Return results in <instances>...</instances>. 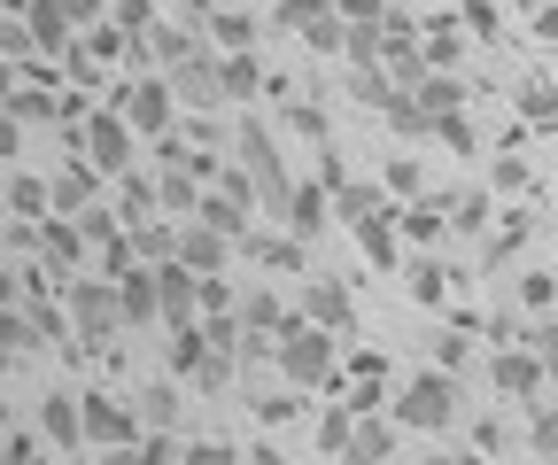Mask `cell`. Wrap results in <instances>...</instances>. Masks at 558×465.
I'll use <instances>...</instances> for the list:
<instances>
[{"mask_svg":"<svg viewBox=\"0 0 558 465\" xmlns=\"http://www.w3.org/2000/svg\"><path fill=\"white\" fill-rule=\"evenodd\" d=\"M341 86H349V101H365V109H388L396 101L388 62H341Z\"/></svg>","mask_w":558,"mask_h":465,"instance_id":"obj_18","label":"cell"},{"mask_svg":"<svg viewBox=\"0 0 558 465\" xmlns=\"http://www.w3.org/2000/svg\"><path fill=\"white\" fill-rule=\"evenodd\" d=\"M171 419H179V388H171V380H148V388H140V427L163 435Z\"/></svg>","mask_w":558,"mask_h":465,"instance_id":"obj_30","label":"cell"},{"mask_svg":"<svg viewBox=\"0 0 558 465\" xmlns=\"http://www.w3.org/2000/svg\"><path fill=\"white\" fill-rule=\"evenodd\" d=\"M396 233H403V241H442V233H450V203H411V210H396Z\"/></svg>","mask_w":558,"mask_h":465,"instance_id":"obj_24","label":"cell"},{"mask_svg":"<svg viewBox=\"0 0 558 465\" xmlns=\"http://www.w3.org/2000/svg\"><path fill=\"white\" fill-rule=\"evenodd\" d=\"M248 465H279V450H271V442H256V450H248Z\"/></svg>","mask_w":558,"mask_h":465,"instance_id":"obj_57","label":"cell"},{"mask_svg":"<svg viewBox=\"0 0 558 465\" xmlns=\"http://www.w3.org/2000/svg\"><path fill=\"white\" fill-rule=\"evenodd\" d=\"M9 210H24V218L39 225V210H47V186H39V179H16V186H9Z\"/></svg>","mask_w":558,"mask_h":465,"instance_id":"obj_47","label":"cell"},{"mask_svg":"<svg viewBox=\"0 0 558 465\" xmlns=\"http://www.w3.org/2000/svg\"><path fill=\"white\" fill-rule=\"evenodd\" d=\"M396 419H357V427H349V442H341V465H388L396 457Z\"/></svg>","mask_w":558,"mask_h":465,"instance_id":"obj_15","label":"cell"},{"mask_svg":"<svg viewBox=\"0 0 558 465\" xmlns=\"http://www.w3.org/2000/svg\"><path fill=\"white\" fill-rule=\"evenodd\" d=\"M218 71H226V101H248L256 86H271L256 54H218Z\"/></svg>","mask_w":558,"mask_h":465,"instance_id":"obj_29","label":"cell"},{"mask_svg":"<svg viewBox=\"0 0 558 465\" xmlns=\"http://www.w3.org/2000/svg\"><path fill=\"white\" fill-rule=\"evenodd\" d=\"M458 32H465V16H442V24H427V39H418L427 71H458Z\"/></svg>","mask_w":558,"mask_h":465,"instance_id":"obj_25","label":"cell"},{"mask_svg":"<svg viewBox=\"0 0 558 465\" xmlns=\"http://www.w3.org/2000/svg\"><path fill=\"white\" fill-rule=\"evenodd\" d=\"M179 450H186V442L156 435V442H140V450H132V457H117V465H179Z\"/></svg>","mask_w":558,"mask_h":465,"instance_id":"obj_46","label":"cell"},{"mask_svg":"<svg viewBox=\"0 0 558 465\" xmlns=\"http://www.w3.org/2000/svg\"><path fill=\"white\" fill-rule=\"evenodd\" d=\"M271 357H279V380H288V388H326L333 365H341L333 334H318V326H288V334L271 342Z\"/></svg>","mask_w":558,"mask_h":465,"instance_id":"obj_4","label":"cell"},{"mask_svg":"<svg viewBox=\"0 0 558 465\" xmlns=\"http://www.w3.org/2000/svg\"><path fill=\"white\" fill-rule=\"evenodd\" d=\"M233 318H241V334H256V342H271V334H288V326H303L288 303H279V287H248Z\"/></svg>","mask_w":558,"mask_h":465,"instance_id":"obj_12","label":"cell"},{"mask_svg":"<svg viewBox=\"0 0 558 465\" xmlns=\"http://www.w3.org/2000/svg\"><path fill=\"white\" fill-rule=\"evenodd\" d=\"M527 350H535V357H543V372L558 380V318H535V326H527Z\"/></svg>","mask_w":558,"mask_h":465,"instance_id":"obj_43","label":"cell"},{"mask_svg":"<svg viewBox=\"0 0 558 465\" xmlns=\"http://www.w3.org/2000/svg\"><path fill=\"white\" fill-rule=\"evenodd\" d=\"M435 140H442V148H458V156H473V148H481V132H473V117H465V109H450V117H435Z\"/></svg>","mask_w":558,"mask_h":465,"instance_id":"obj_36","label":"cell"},{"mask_svg":"<svg viewBox=\"0 0 558 465\" xmlns=\"http://www.w3.org/2000/svg\"><path fill=\"white\" fill-rule=\"evenodd\" d=\"M0 210H9V194H0Z\"/></svg>","mask_w":558,"mask_h":465,"instance_id":"obj_63","label":"cell"},{"mask_svg":"<svg viewBox=\"0 0 558 465\" xmlns=\"http://www.w3.org/2000/svg\"><path fill=\"white\" fill-rule=\"evenodd\" d=\"M465 32H481V39L497 32V16H488V0H465Z\"/></svg>","mask_w":558,"mask_h":465,"instance_id":"obj_54","label":"cell"},{"mask_svg":"<svg viewBox=\"0 0 558 465\" xmlns=\"http://www.w3.org/2000/svg\"><path fill=\"white\" fill-rule=\"evenodd\" d=\"M418 109H427V117H450V109H465V86H458L450 71H435L427 86H418Z\"/></svg>","mask_w":558,"mask_h":465,"instance_id":"obj_32","label":"cell"},{"mask_svg":"<svg viewBox=\"0 0 558 465\" xmlns=\"http://www.w3.org/2000/svg\"><path fill=\"white\" fill-rule=\"evenodd\" d=\"M32 342H39V318H32V310H0V350L16 357V350H32Z\"/></svg>","mask_w":558,"mask_h":465,"instance_id":"obj_37","label":"cell"},{"mask_svg":"<svg viewBox=\"0 0 558 465\" xmlns=\"http://www.w3.org/2000/svg\"><path fill=\"white\" fill-rule=\"evenodd\" d=\"M124 210H132V218L156 210V179H132V171H124Z\"/></svg>","mask_w":558,"mask_h":465,"instance_id":"obj_51","label":"cell"},{"mask_svg":"<svg viewBox=\"0 0 558 465\" xmlns=\"http://www.w3.org/2000/svg\"><path fill=\"white\" fill-rule=\"evenodd\" d=\"M248 54L256 47V16H241V9H226V16H209V54Z\"/></svg>","mask_w":558,"mask_h":465,"instance_id":"obj_26","label":"cell"},{"mask_svg":"<svg viewBox=\"0 0 558 465\" xmlns=\"http://www.w3.org/2000/svg\"><path fill=\"white\" fill-rule=\"evenodd\" d=\"M39 248L54 264H78V225H39Z\"/></svg>","mask_w":558,"mask_h":465,"instance_id":"obj_44","label":"cell"},{"mask_svg":"<svg viewBox=\"0 0 558 465\" xmlns=\"http://www.w3.org/2000/svg\"><path fill=\"white\" fill-rule=\"evenodd\" d=\"M117 303H124V326L140 334V326H163V295H156V272L148 264H132V272L117 280Z\"/></svg>","mask_w":558,"mask_h":465,"instance_id":"obj_13","label":"cell"},{"mask_svg":"<svg viewBox=\"0 0 558 465\" xmlns=\"http://www.w3.org/2000/svg\"><path fill=\"white\" fill-rule=\"evenodd\" d=\"M78 404H86V442L94 450H124L140 435V412H124L117 395H78Z\"/></svg>","mask_w":558,"mask_h":465,"instance_id":"obj_11","label":"cell"},{"mask_svg":"<svg viewBox=\"0 0 558 465\" xmlns=\"http://www.w3.org/2000/svg\"><path fill=\"white\" fill-rule=\"evenodd\" d=\"M450 225H458V233H481V225H488V194H458V203H450Z\"/></svg>","mask_w":558,"mask_h":465,"instance_id":"obj_45","label":"cell"},{"mask_svg":"<svg viewBox=\"0 0 558 465\" xmlns=\"http://www.w3.org/2000/svg\"><path fill=\"white\" fill-rule=\"evenodd\" d=\"M0 310H16V272H0Z\"/></svg>","mask_w":558,"mask_h":465,"instance_id":"obj_56","label":"cell"},{"mask_svg":"<svg viewBox=\"0 0 558 465\" xmlns=\"http://www.w3.org/2000/svg\"><path fill=\"white\" fill-rule=\"evenodd\" d=\"M357 248L380 264V272H396V264H403V241H396V210H380V218H365L357 225Z\"/></svg>","mask_w":558,"mask_h":465,"instance_id":"obj_22","label":"cell"},{"mask_svg":"<svg viewBox=\"0 0 558 465\" xmlns=\"http://www.w3.org/2000/svg\"><path fill=\"white\" fill-rule=\"evenodd\" d=\"M179 465H241V450H233L226 435H209V442H186V450H179Z\"/></svg>","mask_w":558,"mask_h":465,"instance_id":"obj_38","label":"cell"},{"mask_svg":"<svg viewBox=\"0 0 558 465\" xmlns=\"http://www.w3.org/2000/svg\"><path fill=\"white\" fill-rule=\"evenodd\" d=\"M9 117H16V124H54L62 101H54V86H16V94H9Z\"/></svg>","mask_w":558,"mask_h":465,"instance_id":"obj_28","label":"cell"},{"mask_svg":"<svg viewBox=\"0 0 558 465\" xmlns=\"http://www.w3.org/2000/svg\"><path fill=\"white\" fill-rule=\"evenodd\" d=\"M156 16V0H117V32H148Z\"/></svg>","mask_w":558,"mask_h":465,"instance_id":"obj_49","label":"cell"},{"mask_svg":"<svg viewBox=\"0 0 558 465\" xmlns=\"http://www.w3.org/2000/svg\"><path fill=\"white\" fill-rule=\"evenodd\" d=\"M527 450L558 465V404H535V419H527Z\"/></svg>","mask_w":558,"mask_h":465,"instance_id":"obj_35","label":"cell"},{"mask_svg":"<svg viewBox=\"0 0 558 465\" xmlns=\"http://www.w3.org/2000/svg\"><path fill=\"white\" fill-rule=\"evenodd\" d=\"M256 412H264V427H288L303 404H295V395H271V404H256Z\"/></svg>","mask_w":558,"mask_h":465,"instance_id":"obj_52","label":"cell"},{"mask_svg":"<svg viewBox=\"0 0 558 465\" xmlns=\"http://www.w3.org/2000/svg\"><path fill=\"white\" fill-rule=\"evenodd\" d=\"M24 32H32V47L70 54V16H62V0H32V9H24Z\"/></svg>","mask_w":558,"mask_h":465,"instance_id":"obj_20","label":"cell"},{"mask_svg":"<svg viewBox=\"0 0 558 465\" xmlns=\"http://www.w3.org/2000/svg\"><path fill=\"white\" fill-rule=\"evenodd\" d=\"M349 427H357V412H326V419H318V442H326V450L341 457V442H349Z\"/></svg>","mask_w":558,"mask_h":465,"instance_id":"obj_48","label":"cell"},{"mask_svg":"<svg viewBox=\"0 0 558 465\" xmlns=\"http://www.w3.org/2000/svg\"><path fill=\"white\" fill-rule=\"evenodd\" d=\"M62 310H70V326H78V342L94 350V342H109L117 326H124V303H117V280H101V272H78L62 287Z\"/></svg>","mask_w":558,"mask_h":465,"instance_id":"obj_3","label":"cell"},{"mask_svg":"<svg viewBox=\"0 0 558 465\" xmlns=\"http://www.w3.org/2000/svg\"><path fill=\"white\" fill-rule=\"evenodd\" d=\"M450 295V272L442 264H411V303H442Z\"/></svg>","mask_w":558,"mask_h":465,"instance_id":"obj_40","label":"cell"},{"mask_svg":"<svg viewBox=\"0 0 558 465\" xmlns=\"http://www.w3.org/2000/svg\"><path fill=\"white\" fill-rule=\"evenodd\" d=\"M256 264H264V272H303V280H311V241H295V233H264V241H256Z\"/></svg>","mask_w":558,"mask_h":465,"instance_id":"obj_21","label":"cell"},{"mask_svg":"<svg viewBox=\"0 0 558 465\" xmlns=\"http://www.w3.org/2000/svg\"><path fill=\"white\" fill-rule=\"evenodd\" d=\"M16 148H24V124H16V117H9V109H0V163H9V156H16Z\"/></svg>","mask_w":558,"mask_h":465,"instance_id":"obj_53","label":"cell"},{"mask_svg":"<svg viewBox=\"0 0 558 465\" xmlns=\"http://www.w3.org/2000/svg\"><path fill=\"white\" fill-rule=\"evenodd\" d=\"M233 163L248 171V186H256L264 210H288L295 179H288V163H279V132H271L264 117H241V132H233Z\"/></svg>","mask_w":558,"mask_h":465,"instance_id":"obj_2","label":"cell"},{"mask_svg":"<svg viewBox=\"0 0 558 465\" xmlns=\"http://www.w3.org/2000/svg\"><path fill=\"white\" fill-rule=\"evenodd\" d=\"M488 372H497V388L512 395V404H535V388L550 380V372H543V357H535V350H520V342H512V350H497V365H488Z\"/></svg>","mask_w":558,"mask_h":465,"instance_id":"obj_14","label":"cell"},{"mask_svg":"<svg viewBox=\"0 0 558 465\" xmlns=\"http://www.w3.org/2000/svg\"><path fill=\"white\" fill-rule=\"evenodd\" d=\"M78 163H94L101 179H117V171L132 163V124H124L117 109H94V117L78 124Z\"/></svg>","mask_w":558,"mask_h":465,"instance_id":"obj_5","label":"cell"},{"mask_svg":"<svg viewBox=\"0 0 558 465\" xmlns=\"http://www.w3.org/2000/svg\"><path fill=\"white\" fill-rule=\"evenodd\" d=\"M194 218H202V225H218L226 241H241V233H248V203H226V194H218V186H209V194H202V210H194Z\"/></svg>","mask_w":558,"mask_h":465,"instance_id":"obj_27","label":"cell"},{"mask_svg":"<svg viewBox=\"0 0 558 465\" xmlns=\"http://www.w3.org/2000/svg\"><path fill=\"white\" fill-rule=\"evenodd\" d=\"M458 465H481V457H458Z\"/></svg>","mask_w":558,"mask_h":465,"instance_id":"obj_62","label":"cell"},{"mask_svg":"<svg viewBox=\"0 0 558 465\" xmlns=\"http://www.w3.org/2000/svg\"><path fill=\"white\" fill-rule=\"evenodd\" d=\"M226 256H233V241H226L218 225H202V218L179 225V256H171V264H186L194 280H226Z\"/></svg>","mask_w":558,"mask_h":465,"instance_id":"obj_8","label":"cell"},{"mask_svg":"<svg viewBox=\"0 0 558 465\" xmlns=\"http://www.w3.org/2000/svg\"><path fill=\"white\" fill-rule=\"evenodd\" d=\"M458 404H465V388H458V372H411L403 388H396V427H411V435H442V427H458Z\"/></svg>","mask_w":558,"mask_h":465,"instance_id":"obj_1","label":"cell"},{"mask_svg":"<svg viewBox=\"0 0 558 465\" xmlns=\"http://www.w3.org/2000/svg\"><path fill=\"white\" fill-rule=\"evenodd\" d=\"M171 109H179V101H171V86H163V71H156V78H132V86L117 94V117H124L132 132H156V140H163V132H171Z\"/></svg>","mask_w":558,"mask_h":465,"instance_id":"obj_7","label":"cell"},{"mask_svg":"<svg viewBox=\"0 0 558 465\" xmlns=\"http://www.w3.org/2000/svg\"><path fill=\"white\" fill-rule=\"evenodd\" d=\"M279 218H288V233H295V241H318V233L333 225V194H326V186H295Z\"/></svg>","mask_w":558,"mask_h":465,"instance_id":"obj_16","label":"cell"},{"mask_svg":"<svg viewBox=\"0 0 558 465\" xmlns=\"http://www.w3.org/2000/svg\"><path fill=\"white\" fill-rule=\"evenodd\" d=\"M527 186V156H497L488 163V194H520Z\"/></svg>","mask_w":558,"mask_h":465,"instance_id":"obj_42","label":"cell"},{"mask_svg":"<svg viewBox=\"0 0 558 465\" xmlns=\"http://www.w3.org/2000/svg\"><path fill=\"white\" fill-rule=\"evenodd\" d=\"M62 16H70V24H94V16H101V0H62Z\"/></svg>","mask_w":558,"mask_h":465,"instance_id":"obj_55","label":"cell"},{"mask_svg":"<svg viewBox=\"0 0 558 465\" xmlns=\"http://www.w3.org/2000/svg\"><path fill=\"white\" fill-rule=\"evenodd\" d=\"M156 295H163V326H171V334L202 318V280L186 272V264H156Z\"/></svg>","mask_w":558,"mask_h":465,"instance_id":"obj_10","label":"cell"},{"mask_svg":"<svg viewBox=\"0 0 558 465\" xmlns=\"http://www.w3.org/2000/svg\"><path fill=\"white\" fill-rule=\"evenodd\" d=\"M202 194H209V186H202L194 171H163V179H156V203H163V210H202Z\"/></svg>","mask_w":558,"mask_h":465,"instance_id":"obj_31","label":"cell"},{"mask_svg":"<svg viewBox=\"0 0 558 465\" xmlns=\"http://www.w3.org/2000/svg\"><path fill=\"white\" fill-rule=\"evenodd\" d=\"M388 186H396V194H418V186H427V171H418L411 156H396V163H388Z\"/></svg>","mask_w":558,"mask_h":465,"instance_id":"obj_50","label":"cell"},{"mask_svg":"<svg viewBox=\"0 0 558 465\" xmlns=\"http://www.w3.org/2000/svg\"><path fill=\"white\" fill-rule=\"evenodd\" d=\"M0 465H9V442H0Z\"/></svg>","mask_w":558,"mask_h":465,"instance_id":"obj_60","label":"cell"},{"mask_svg":"<svg viewBox=\"0 0 558 465\" xmlns=\"http://www.w3.org/2000/svg\"><path fill=\"white\" fill-rule=\"evenodd\" d=\"M94 179H101L94 163H62V171H54V186H47V203H54V210H70V218H86V210H94Z\"/></svg>","mask_w":558,"mask_h":465,"instance_id":"obj_17","label":"cell"},{"mask_svg":"<svg viewBox=\"0 0 558 465\" xmlns=\"http://www.w3.org/2000/svg\"><path fill=\"white\" fill-rule=\"evenodd\" d=\"M295 318H303V326H318V334H349V287H341V280H326V272H311V280H303V295H295Z\"/></svg>","mask_w":558,"mask_h":465,"instance_id":"obj_9","label":"cell"},{"mask_svg":"<svg viewBox=\"0 0 558 465\" xmlns=\"http://www.w3.org/2000/svg\"><path fill=\"white\" fill-rule=\"evenodd\" d=\"M39 435L47 442H86V404H78V395H47V404H39Z\"/></svg>","mask_w":558,"mask_h":465,"instance_id":"obj_19","label":"cell"},{"mask_svg":"<svg viewBox=\"0 0 558 465\" xmlns=\"http://www.w3.org/2000/svg\"><path fill=\"white\" fill-rule=\"evenodd\" d=\"M520 117L527 124H558V86H520Z\"/></svg>","mask_w":558,"mask_h":465,"instance_id":"obj_41","label":"cell"},{"mask_svg":"<svg viewBox=\"0 0 558 465\" xmlns=\"http://www.w3.org/2000/svg\"><path fill=\"white\" fill-rule=\"evenodd\" d=\"M341 9V0H279V32H311V24H326Z\"/></svg>","mask_w":558,"mask_h":465,"instance_id":"obj_33","label":"cell"},{"mask_svg":"<svg viewBox=\"0 0 558 465\" xmlns=\"http://www.w3.org/2000/svg\"><path fill=\"white\" fill-rule=\"evenodd\" d=\"M418 465H458V457H418Z\"/></svg>","mask_w":558,"mask_h":465,"instance_id":"obj_59","label":"cell"},{"mask_svg":"<svg viewBox=\"0 0 558 465\" xmlns=\"http://www.w3.org/2000/svg\"><path fill=\"white\" fill-rule=\"evenodd\" d=\"M9 94H16V71H0V109H9Z\"/></svg>","mask_w":558,"mask_h":465,"instance_id":"obj_58","label":"cell"},{"mask_svg":"<svg viewBox=\"0 0 558 465\" xmlns=\"http://www.w3.org/2000/svg\"><path fill=\"white\" fill-rule=\"evenodd\" d=\"M333 218H341L349 233H357L365 218H380V186H365V179H341V186H333Z\"/></svg>","mask_w":558,"mask_h":465,"instance_id":"obj_23","label":"cell"},{"mask_svg":"<svg viewBox=\"0 0 558 465\" xmlns=\"http://www.w3.org/2000/svg\"><path fill=\"white\" fill-rule=\"evenodd\" d=\"M163 86H171V101H186V109H218V101H226V71H218V54H209V47H194L186 62H171Z\"/></svg>","mask_w":558,"mask_h":465,"instance_id":"obj_6","label":"cell"},{"mask_svg":"<svg viewBox=\"0 0 558 465\" xmlns=\"http://www.w3.org/2000/svg\"><path fill=\"white\" fill-rule=\"evenodd\" d=\"M550 303H558V272H527L520 280V310L527 318H550Z\"/></svg>","mask_w":558,"mask_h":465,"instance_id":"obj_34","label":"cell"},{"mask_svg":"<svg viewBox=\"0 0 558 465\" xmlns=\"http://www.w3.org/2000/svg\"><path fill=\"white\" fill-rule=\"evenodd\" d=\"M0 372H9V350H0Z\"/></svg>","mask_w":558,"mask_h":465,"instance_id":"obj_61","label":"cell"},{"mask_svg":"<svg viewBox=\"0 0 558 465\" xmlns=\"http://www.w3.org/2000/svg\"><path fill=\"white\" fill-rule=\"evenodd\" d=\"M380 117H388L396 132H435V117H427V109H418V94H396V101H388Z\"/></svg>","mask_w":558,"mask_h":465,"instance_id":"obj_39","label":"cell"}]
</instances>
